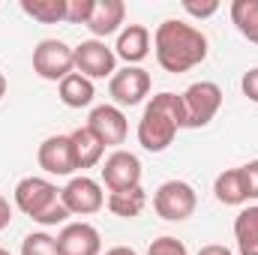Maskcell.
<instances>
[{
	"mask_svg": "<svg viewBox=\"0 0 258 255\" xmlns=\"http://www.w3.org/2000/svg\"><path fill=\"white\" fill-rule=\"evenodd\" d=\"M153 48H156V63L171 75L189 72L207 57V36L177 18H168L156 27L153 33Z\"/></svg>",
	"mask_w": 258,
	"mask_h": 255,
	"instance_id": "1",
	"label": "cell"
},
{
	"mask_svg": "<svg viewBox=\"0 0 258 255\" xmlns=\"http://www.w3.org/2000/svg\"><path fill=\"white\" fill-rule=\"evenodd\" d=\"M177 129H183V102L177 93H156L141 120H138V144L150 153H162L168 150V144L174 141Z\"/></svg>",
	"mask_w": 258,
	"mask_h": 255,
	"instance_id": "2",
	"label": "cell"
},
{
	"mask_svg": "<svg viewBox=\"0 0 258 255\" xmlns=\"http://www.w3.org/2000/svg\"><path fill=\"white\" fill-rule=\"evenodd\" d=\"M15 207L39 225H63L72 216L60 201V189L45 177H24L15 186Z\"/></svg>",
	"mask_w": 258,
	"mask_h": 255,
	"instance_id": "3",
	"label": "cell"
},
{
	"mask_svg": "<svg viewBox=\"0 0 258 255\" xmlns=\"http://www.w3.org/2000/svg\"><path fill=\"white\" fill-rule=\"evenodd\" d=\"M180 102H183V126L201 129L222 108V90L216 81H195L180 93Z\"/></svg>",
	"mask_w": 258,
	"mask_h": 255,
	"instance_id": "4",
	"label": "cell"
},
{
	"mask_svg": "<svg viewBox=\"0 0 258 255\" xmlns=\"http://www.w3.org/2000/svg\"><path fill=\"white\" fill-rule=\"evenodd\" d=\"M195 207H198V195L183 180H165L159 189L153 192V210H156V216H162L168 222L189 219L195 213Z\"/></svg>",
	"mask_w": 258,
	"mask_h": 255,
	"instance_id": "5",
	"label": "cell"
},
{
	"mask_svg": "<svg viewBox=\"0 0 258 255\" xmlns=\"http://www.w3.org/2000/svg\"><path fill=\"white\" fill-rule=\"evenodd\" d=\"M75 69V54L60 39H42L33 48V72L45 81H63Z\"/></svg>",
	"mask_w": 258,
	"mask_h": 255,
	"instance_id": "6",
	"label": "cell"
},
{
	"mask_svg": "<svg viewBox=\"0 0 258 255\" xmlns=\"http://www.w3.org/2000/svg\"><path fill=\"white\" fill-rule=\"evenodd\" d=\"M72 54H75V69L84 75V78H111L117 69V54L102 42V39H87V42H81V45H75L72 48Z\"/></svg>",
	"mask_w": 258,
	"mask_h": 255,
	"instance_id": "7",
	"label": "cell"
},
{
	"mask_svg": "<svg viewBox=\"0 0 258 255\" xmlns=\"http://www.w3.org/2000/svg\"><path fill=\"white\" fill-rule=\"evenodd\" d=\"M60 201L63 207L72 213V216H90L96 210H102L105 204V195H102V186L93 180V177H72L60 189Z\"/></svg>",
	"mask_w": 258,
	"mask_h": 255,
	"instance_id": "8",
	"label": "cell"
},
{
	"mask_svg": "<svg viewBox=\"0 0 258 255\" xmlns=\"http://www.w3.org/2000/svg\"><path fill=\"white\" fill-rule=\"evenodd\" d=\"M102 183L111 192H126L141 186V159L129 150H114L102 162Z\"/></svg>",
	"mask_w": 258,
	"mask_h": 255,
	"instance_id": "9",
	"label": "cell"
},
{
	"mask_svg": "<svg viewBox=\"0 0 258 255\" xmlns=\"http://www.w3.org/2000/svg\"><path fill=\"white\" fill-rule=\"evenodd\" d=\"M108 93L117 105H138L147 93H150V75L141 66H123L111 75L108 81Z\"/></svg>",
	"mask_w": 258,
	"mask_h": 255,
	"instance_id": "10",
	"label": "cell"
},
{
	"mask_svg": "<svg viewBox=\"0 0 258 255\" xmlns=\"http://www.w3.org/2000/svg\"><path fill=\"white\" fill-rule=\"evenodd\" d=\"M87 129L105 144V147H120L126 141V114L117 108V105H96L87 117Z\"/></svg>",
	"mask_w": 258,
	"mask_h": 255,
	"instance_id": "11",
	"label": "cell"
},
{
	"mask_svg": "<svg viewBox=\"0 0 258 255\" xmlns=\"http://www.w3.org/2000/svg\"><path fill=\"white\" fill-rule=\"evenodd\" d=\"M36 162L45 174H54V177H69L75 168V156H72V141L69 135H51L39 144L36 150Z\"/></svg>",
	"mask_w": 258,
	"mask_h": 255,
	"instance_id": "12",
	"label": "cell"
},
{
	"mask_svg": "<svg viewBox=\"0 0 258 255\" xmlns=\"http://www.w3.org/2000/svg\"><path fill=\"white\" fill-rule=\"evenodd\" d=\"M60 255H99L102 237L90 222H66L63 231L57 234Z\"/></svg>",
	"mask_w": 258,
	"mask_h": 255,
	"instance_id": "13",
	"label": "cell"
},
{
	"mask_svg": "<svg viewBox=\"0 0 258 255\" xmlns=\"http://www.w3.org/2000/svg\"><path fill=\"white\" fill-rule=\"evenodd\" d=\"M123 18H126V3L123 0H93V12H90L87 27L96 39H105V36L120 30Z\"/></svg>",
	"mask_w": 258,
	"mask_h": 255,
	"instance_id": "14",
	"label": "cell"
},
{
	"mask_svg": "<svg viewBox=\"0 0 258 255\" xmlns=\"http://www.w3.org/2000/svg\"><path fill=\"white\" fill-rule=\"evenodd\" d=\"M114 54L120 60H126V66H138L150 54V30L144 24H126L117 36Z\"/></svg>",
	"mask_w": 258,
	"mask_h": 255,
	"instance_id": "15",
	"label": "cell"
},
{
	"mask_svg": "<svg viewBox=\"0 0 258 255\" xmlns=\"http://www.w3.org/2000/svg\"><path fill=\"white\" fill-rule=\"evenodd\" d=\"M72 156H75V168H93L102 162V153H105V144L90 132L87 126H78L72 135Z\"/></svg>",
	"mask_w": 258,
	"mask_h": 255,
	"instance_id": "16",
	"label": "cell"
},
{
	"mask_svg": "<svg viewBox=\"0 0 258 255\" xmlns=\"http://www.w3.org/2000/svg\"><path fill=\"white\" fill-rule=\"evenodd\" d=\"M213 192H216V201L219 204H228V207H240L249 201L246 195V183H243V171L240 168H228L216 177L213 183Z\"/></svg>",
	"mask_w": 258,
	"mask_h": 255,
	"instance_id": "17",
	"label": "cell"
},
{
	"mask_svg": "<svg viewBox=\"0 0 258 255\" xmlns=\"http://www.w3.org/2000/svg\"><path fill=\"white\" fill-rule=\"evenodd\" d=\"M234 237H237V252L240 255H258V204L237 213Z\"/></svg>",
	"mask_w": 258,
	"mask_h": 255,
	"instance_id": "18",
	"label": "cell"
},
{
	"mask_svg": "<svg viewBox=\"0 0 258 255\" xmlns=\"http://www.w3.org/2000/svg\"><path fill=\"white\" fill-rule=\"evenodd\" d=\"M93 96H96L93 81L84 78L81 72H72V75H66L60 81V102L69 105V108H84V105L93 102Z\"/></svg>",
	"mask_w": 258,
	"mask_h": 255,
	"instance_id": "19",
	"label": "cell"
},
{
	"mask_svg": "<svg viewBox=\"0 0 258 255\" xmlns=\"http://www.w3.org/2000/svg\"><path fill=\"white\" fill-rule=\"evenodd\" d=\"M147 207V192L141 186L135 189H126V192H111L108 195V210L120 219H135L141 210Z\"/></svg>",
	"mask_w": 258,
	"mask_h": 255,
	"instance_id": "20",
	"label": "cell"
},
{
	"mask_svg": "<svg viewBox=\"0 0 258 255\" xmlns=\"http://www.w3.org/2000/svg\"><path fill=\"white\" fill-rule=\"evenodd\" d=\"M228 12H231L234 27H237L249 42L258 45V0H234Z\"/></svg>",
	"mask_w": 258,
	"mask_h": 255,
	"instance_id": "21",
	"label": "cell"
},
{
	"mask_svg": "<svg viewBox=\"0 0 258 255\" xmlns=\"http://www.w3.org/2000/svg\"><path fill=\"white\" fill-rule=\"evenodd\" d=\"M21 12L39 24L66 21V0H21Z\"/></svg>",
	"mask_w": 258,
	"mask_h": 255,
	"instance_id": "22",
	"label": "cell"
},
{
	"mask_svg": "<svg viewBox=\"0 0 258 255\" xmlns=\"http://www.w3.org/2000/svg\"><path fill=\"white\" fill-rule=\"evenodd\" d=\"M21 255H60L57 237H51L45 231H33L21 240Z\"/></svg>",
	"mask_w": 258,
	"mask_h": 255,
	"instance_id": "23",
	"label": "cell"
},
{
	"mask_svg": "<svg viewBox=\"0 0 258 255\" xmlns=\"http://www.w3.org/2000/svg\"><path fill=\"white\" fill-rule=\"evenodd\" d=\"M147 255H189V252H186V243H183V240L165 234V237H156V240L150 243Z\"/></svg>",
	"mask_w": 258,
	"mask_h": 255,
	"instance_id": "24",
	"label": "cell"
},
{
	"mask_svg": "<svg viewBox=\"0 0 258 255\" xmlns=\"http://www.w3.org/2000/svg\"><path fill=\"white\" fill-rule=\"evenodd\" d=\"M93 12V0H66V21L69 24H87Z\"/></svg>",
	"mask_w": 258,
	"mask_h": 255,
	"instance_id": "25",
	"label": "cell"
},
{
	"mask_svg": "<svg viewBox=\"0 0 258 255\" xmlns=\"http://www.w3.org/2000/svg\"><path fill=\"white\" fill-rule=\"evenodd\" d=\"M240 171H243V183H246V195H249V201H258V159L246 162V165H240Z\"/></svg>",
	"mask_w": 258,
	"mask_h": 255,
	"instance_id": "26",
	"label": "cell"
},
{
	"mask_svg": "<svg viewBox=\"0 0 258 255\" xmlns=\"http://www.w3.org/2000/svg\"><path fill=\"white\" fill-rule=\"evenodd\" d=\"M183 12H189L192 18H210L219 12V3L216 0H207V3H192V0H183Z\"/></svg>",
	"mask_w": 258,
	"mask_h": 255,
	"instance_id": "27",
	"label": "cell"
},
{
	"mask_svg": "<svg viewBox=\"0 0 258 255\" xmlns=\"http://www.w3.org/2000/svg\"><path fill=\"white\" fill-rule=\"evenodd\" d=\"M240 90H243V96H246L249 102H255L258 105V66L255 69H249V72L240 78Z\"/></svg>",
	"mask_w": 258,
	"mask_h": 255,
	"instance_id": "28",
	"label": "cell"
},
{
	"mask_svg": "<svg viewBox=\"0 0 258 255\" xmlns=\"http://www.w3.org/2000/svg\"><path fill=\"white\" fill-rule=\"evenodd\" d=\"M9 222H12V207H9V201L0 195V231H3Z\"/></svg>",
	"mask_w": 258,
	"mask_h": 255,
	"instance_id": "29",
	"label": "cell"
},
{
	"mask_svg": "<svg viewBox=\"0 0 258 255\" xmlns=\"http://www.w3.org/2000/svg\"><path fill=\"white\" fill-rule=\"evenodd\" d=\"M195 255H234L228 246H219V243H207V246H201Z\"/></svg>",
	"mask_w": 258,
	"mask_h": 255,
	"instance_id": "30",
	"label": "cell"
},
{
	"mask_svg": "<svg viewBox=\"0 0 258 255\" xmlns=\"http://www.w3.org/2000/svg\"><path fill=\"white\" fill-rule=\"evenodd\" d=\"M105 255H138L132 246H114V249H108Z\"/></svg>",
	"mask_w": 258,
	"mask_h": 255,
	"instance_id": "31",
	"label": "cell"
},
{
	"mask_svg": "<svg viewBox=\"0 0 258 255\" xmlns=\"http://www.w3.org/2000/svg\"><path fill=\"white\" fill-rule=\"evenodd\" d=\"M6 87H9V84H6V75H3V72H0V99H3V96H6Z\"/></svg>",
	"mask_w": 258,
	"mask_h": 255,
	"instance_id": "32",
	"label": "cell"
},
{
	"mask_svg": "<svg viewBox=\"0 0 258 255\" xmlns=\"http://www.w3.org/2000/svg\"><path fill=\"white\" fill-rule=\"evenodd\" d=\"M0 255H12V252H9V249H3V246H0Z\"/></svg>",
	"mask_w": 258,
	"mask_h": 255,
	"instance_id": "33",
	"label": "cell"
}]
</instances>
